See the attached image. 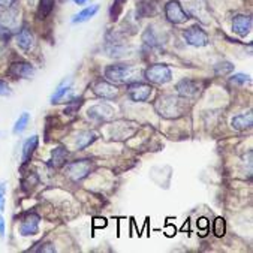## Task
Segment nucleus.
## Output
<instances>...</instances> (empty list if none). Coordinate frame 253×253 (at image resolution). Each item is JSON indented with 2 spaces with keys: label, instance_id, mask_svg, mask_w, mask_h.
<instances>
[{
  "label": "nucleus",
  "instance_id": "1",
  "mask_svg": "<svg viewBox=\"0 0 253 253\" xmlns=\"http://www.w3.org/2000/svg\"><path fill=\"white\" fill-rule=\"evenodd\" d=\"M155 110L159 113V116L167 117V119H177L180 116H183L184 110H186V102L184 97H175L171 94H165L161 96L158 99V102L155 104Z\"/></svg>",
  "mask_w": 253,
  "mask_h": 253
},
{
  "label": "nucleus",
  "instance_id": "2",
  "mask_svg": "<svg viewBox=\"0 0 253 253\" xmlns=\"http://www.w3.org/2000/svg\"><path fill=\"white\" fill-rule=\"evenodd\" d=\"M138 75L139 72L129 65H111L105 69V78L110 83L116 84L135 83L138 80Z\"/></svg>",
  "mask_w": 253,
  "mask_h": 253
},
{
  "label": "nucleus",
  "instance_id": "3",
  "mask_svg": "<svg viewBox=\"0 0 253 253\" xmlns=\"http://www.w3.org/2000/svg\"><path fill=\"white\" fill-rule=\"evenodd\" d=\"M144 78L153 84H167L172 80V72L167 65H151L145 69Z\"/></svg>",
  "mask_w": 253,
  "mask_h": 253
},
{
  "label": "nucleus",
  "instance_id": "4",
  "mask_svg": "<svg viewBox=\"0 0 253 253\" xmlns=\"http://www.w3.org/2000/svg\"><path fill=\"white\" fill-rule=\"evenodd\" d=\"M90 169H91L90 161H77L66 165V175L74 181H80L90 174Z\"/></svg>",
  "mask_w": 253,
  "mask_h": 253
},
{
  "label": "nucleus",
  "instance_id": "5",
  "mask_svg": "<svg viewBox=\"0 0 253 253\" xmlns=\"http://www.w3.org/2000/svg\"><path fill=\"white\" fill-rule=\"evenodd\" d=\"M165 17L172 24H181V23L189 20V15L184 12V9L181 8V5L177 2V0H171V2L167 3V6H165Z\"/></svg>",
  "mask_w": 253,
  "mask_h": 253
},
{
  "label": "nucleus",
  "instance_id": "6",
  "mask_svg": "<svg viewBox=\"0 0 253 253\" xmlns=\"http://www.w3.org/2000/svg\"><path fill=\"white\" fill-rule=\"evenodd\" d=\"M183 36H184L186 42L189 45H192V46H206L209 43L207 33L202 30L201 27H198V26H193V27L184 30Z\"/></svg>",
  "mask_w": 253,
  "mask_h": 253
},
{
  "label": "nucleus",
  "instance_id": "7",
  "mask_svg": "<svg viewBox=\"0 0 253 253\" xmlns=\"http://www.w3.org/2000/svg\"><path fill=\"white\" fill-rule=\"evenodd\" d=\"M151 85L148 84H142V83H133L129 85V97L133 100V102H145L148 100V97L151 96Z\"/></svg>",
  "mask_w": 253,
  "mask_h": 253
},
{
  "label": "nucleus",
  "instance_id": "8",
  "mask_svg": "<svg viewBox=\"0 0 253 253\" xmlns=\"http://www.w3.org/2000/svg\"><path fill=\"white\" fill-rule=\"evenodd\" d=\"M93 93L99 97H102V99H114L117 94H119V90L114 84L108 83V81H104V80H99L96 81L93 85Z\"/></svg>",
  "mask_w": 253,
  "mask_h": 253
},
{
  "label": "nucleus",
  "instance_id": "9",
  "mask_svg": "<svg viewBox=\"0 0 253 253\" xmlns=\"http://www.w3.org/2000/svg\"><path fill=\"white\" fill-rule=\"evenodd\" d=\"M177 91L181 97L190 99V97H196L201 93V85L198 81L193 80H181L177 84Z\"/></svg>",
  "mask_w": 253,
  "mask_h": 253
},
{
  "label": "nucleus",
  "instance_id": "10",
  "mask_svg": "<svg viewBox=\"0 0 253 253\" xmlns=\"http://www.w3.org/2000/svg\"><path fill=\"white\" fill-rule=\"evenodd\" d=\"M39 222H41V217L38 214H27L23 222H21V226H20V232L21 235L24 237H30V235H36L38 231H39Z\"/></svg>",
  "mask_w": 253,
  "mask_h": 253
},
{
  "label": "nucleus",
  "instance_id": "11",
  "mask_svg": "<svg viewBox=\"0 0 253 253\" xmlns=\"http://www.w3.org/2000/svg\"><path fill=\"white\" fill-rule=\"evenodd\" d=\"M33 74H35V68L26 62H15L8 69V75L12 78H30Z\"/></svg>",
  "mask_w": 253,
  "mask_h": 253
},
{
  "label": "nucleus",
  "instance_id": "12",
  "mask_svg": "<svg viewBox=\"0 0 253 253\" xmlns=\"http://www.w3.org/2000/svg\"><path fill=\"white\" fill-rule=\"evenodd\" d=\"M232 30L240 38H244L252 30V18L249 15H237L232 21Z\"/></svg>",
  "mask_w": 253,
  "mask_h": 253
},
{
  "label": "nucleus",
  "instance_id": "13",
  "mask_svg": "<svg viewBox=\"0 0 253 253\" xmlns=\"http://www.w3.org/2000/svg\"><path fill=\"white\" fill-rule=\"evenodd\" d=\"M71 93H72V78L63 80L56 88L54 94L51 96V104H60Z\"/></svg>",
  "mask_w": 253,
  "mask_h": 253
},
{
  "label": "nucleus",
  "instance_id": "14",
  "mask_svg": "<svg viewBox=\"0 0 253 253\" xmlns=\"http://www.w3.org/2000/svg\"><path fill=\"white\" fill-rule=\"evenodd\" d=\"M17 43L23 51H30L35 45V36L29 29H21L17 35Z\"/></svg>",
  "mask_w": 253,
  "mask_h": 253
},
{
  "label": "nucleus",
  "instance_id": "15",
  "mask_svg": "<svg viewBox=\"0 0 253 253\" xmlns=\"http://www.w3.org/2000/svg\"><path fill=\"white\" fill-rule=\"evenodd\" d=\"M38 144H39V138H38L36 135L30 136V138L24 142V145H23V156H21L23 165L29 164V161L32 159V156L35 155V150L38 148Z\"/></svg>",
  "mask_w": 253,
  "mask_h": 253
},
{
  "label": "nucleus",
  "instance_id": "16",
  "mask_svg": "<svg viewBox=\"0 0 253 253\" xmlns=\"http://www.w3.org/2000/svg\"><path fill=\"white\" fill-rule=\"evenodd\" d=\"M66 158H68V150L60 145V147H56L51 153V167L54 168H62L65 164H66Z\"/></svg>",
  "mask_w": 253,
  "mask_h": 253
},
{
  "label": "nucleus",
  "instance_id": "17",
  "mask_svg": "<svg viewBox=\"0 0 253 253\" xmlns=\"http://www.w3.org/2000/svg\"><path fill=\"white\" fill-rule=\"evenodd\" d=\"M253 125V116L252 113H247V114H240L237 117L232 119V127L235 130H246V129H250Z\"/></svg>",
  "mask_w": 253,
  "mask_h": 253
},
{
  "label": "nucleus",
  "instance_id": "18",
  "mask_svg": "<svg viewBox=\"0 0 253 253\" xmlns=\"http://www.w3.org/2000/svg\"><path fill=\"white\" fill-rule=\"evenodd\" d=\"M113 114V110L107 105H96L88 110V117L93 120H105Z\"/></svg>",
  "mask_w": 253,
  "mask_h": 253
},
{
  "label": "nucleus",
  "instance_id": "19",
  "mask_svg": "<svg viewBox=\"0 0 253 253\" xmlns=\"http://www.w3.org/2000/svg\"><path fill=\"white\" fill-rule=\"evenodd\" d=\"M96 138H97V135H96L94 132H90V130L81 132V133H78V136H77V147H78L80 150H84V148H87L91 142H94Z\"/></svg>",
  "mask_w": 253,
  "mask_h": 253
},
{
  "label": "nucleus",
  "instance_id": "20",
  "mask_svg": "<svg viewBox=\"0 0 253 253\" xmlns=\"http://www.w3.org/2000/svg\"><path fill=\"white\" fill-rule=\"evenodd\" d=\"M97 11H99V5L88 6V8L83 9L81 12H78L77 15H74V18H72V23H84V21L90 20L91 17H94Z\"/></svg>",
  "mask_w": 253,
  "mask_h": 253
},
{
  "label": "nucleus",
  "instance_id": "21",
  "mask_svg": "<svg viewBox=\"0 0 253 253\" xmlns=\"http://www.w3.org/2000/svg\"><path fill=\"white\" fill-rule=\"evenodd\" d=\"M54 9V0H41L38 6V18L43 20Z\"/></svg>",
  "mask_w": 253,
  "mask_h": 253
},
{
  "label": "nucleus",
  "instance_id": "22",
  "mask_svg": "<svg viewBox=\"0 0 253 253\" xmlns=\"http://www.w3.org/2000/svg\"><path fill=\"white\" fill-rule=\"evenodd\" d=\"M155 2L153 0H142L138 3V14L139 17H148L155 12Z\"/></svg>",
  "mask_w": 253,
  "mask_h": 253
},
{
  "label": "nucleus",
  "instance_id": "23",
  "mask_svg": "<svg viewBox=\"0 0 253 253\" xmlns=\"http://www.w3.org/2000/svg\"><path fill=\"white\" fill-rule=\"evenodd\" d=\"M29 122H30V114H29V113H23V114L18 117V120L15 122L14 133H21V132H24L26 127H27V125H29Z\"/></svg>",
  "mask_w": 253,
  "mask_h": 253
},
{
  "label": "nucleus",
  "instance_id": "24",
  "mask_svg": "<svg viewBox=\"0 0 253 253\" xmlns=\"http://www.w3.org/2000/svg\"><path fill=\"white\" fill-rule=\"evenodd\" d=\"M225 232H226V223L222 217H217L214 220V225H213V234L216 237H223Z\"/></svg>",
  "mask_w": 253,
  "mask_h": 253
},
{
  "label": "nucleus",
  "instance_id": "25",
  "mask_svg": "<svg viewBox=\"0 0 253 253\" xmlns=\"http://www.w3.org/2000/svg\"><path fill=\"white\" fill-rule=\"evenodd\" d=\"M126 3V0H114L113 8H111V18L117 20V17L120 15V12L123 11V5Z\"/></svg>",
  "mask_w": 253,
  "mask_h": 253
},
{
  "label": "nucleus",
  "instance_id": "26",
  "mask_svg": "<svg viewBox=\"0 0 253 253\" xmlns=\"http://www.w3.org/2000/svg\"><path fill=\"white\" fill-rule=\"evenodd\" d=\"M81 105H83V99L80 97L78 100L75 99V100H72V102H69V107L65 110V114H75L80 108H81Z\"/></svg>",
  "mask_w": 253,
  "mask_h": 253
},
{
  "label": "nucleus",
  "instance_id": "27",
  "mask_svg": "<svg viewBox=\"0 0 253 253\" xmlns=\"http://www.w3.org/2000/svg\"><path fill=\"white\" fill-rule=\"evenodd\" d=\"M232 69H234V66H232L231 63L223 62V63H219V65L216 66V74H217V75H225V74L231 72Z\"/></svg>",
  "mask_w": 253,
  "mask_h": 253
},
{
  "label": "nucleus",
  "instance_id": "28",
  "mask_svg": "<svg viewBox=\"0 0 253 253\" xmlns=\"http://www.w3.org/2000/svg\"><path fill=\"white\" fill-rule=\"evenodd\" d=\"M229 81L232 84H246V83H250V77L249 75H244V74H237V75L231 77Z\"/></svg>",
  "mask_w": 253,
  "mask_h": 253
},
{
  "label": "nucleus",
  "instance_id": "29",
  "mask_svg": "<svg viewBox=\"0 0 253 253\" xmlns=\"http://www.w3.org/2000/svg\"><path fill=\"white\" fill-rule=\"evenodd\" d=\"M5 202H6V184L0 183V211H3Z\"/></svg>",
  "mask_w": 253,
  "mask_h": 253
},
{
  "label": "nucleus",
  "instance_id": "30",
  "mask_svg": "<svg viewBox=\"0 0 253 253\" xmlns=\"http://www.w3.org/2000/svg\"><path fill=\"white\" fill-rule=\"evenodd\" d=\"M9 94H11V87L5 81L0 80V96H9Z\"/></svg>",
  "mask_w": 253,
  "mask_h": 253
},
{
  "label": "nucleus",
  "instance_id": "31",
  "mask_svg": "<svg viewBox=\"0 0 253 253\" xmlns=\"http://www.w3.org/2000/svg\"><path fill=\"white\" fill-rule=\"evenodd\" d=\"M198 228H199L202 232H207V229H209V220H207L206 217H201V219L198 220Z\"/></svg>",
  "mask_w": 253,
  "mask_h": 253
},
{
  "label": "nucleus",
  "instance_id": "32",
  "mask_svg": "<svg viewBox=\"0 0 253 253\" xmlns=\"http://www.w3.org/2000/svg\"><path fill=\"white\" fill-rule=\"evenodd\" d=\"M107 226V220L105 219H99V217H96L94 220H93V228H105Z\"/></svg>",
  "mask_w": 253,
  "mask_h": 253
},
{
  "label": "nucleus",
  "instance_id": "33",
  "mask_svg": "<svg viewBox=\"0 0 253 253\" xmlns=\"http://www.w3.org/2000/svg\"><path fill=\"white\" fill-rule=\"evenodd\" d=\"M15 3V0H0V8H11Z\"/></svg>",
  "mask_w": 253,
  "mask_h": 253
},
{
  "label": "nucleus",
  "instance_id": "34",
  "mask_svg": "<svg viewBox=\"0 0 253 253\" xmlns=\"http://www.w3.org/2000/svg\"><path fill=\"white\" fill-rule=\"evenodd\" d=\"M45 247H41V249H35V250H39V252H54L56 249H54V246H51V244H43ZM33 250V252H35Z\"/></svg>",
  "mask_w": 253,
  "mask_h": 253
},
{
  "label": "nucleus",
  "instance_id": "35",
  "mask_svg": "<svg viewBox=\"0 0 253 253\" xmlns=\"http://www.w3.org/2000/svg\"><path fill=\"white\" fill-rule=\"evenodd\" d=\"M0 237H5V219L0 216Z\"/></svg>",
  "mask_w": 253,
  "mask_h": 253
},
{
  "label": "nucleus",
  "instance_id": "36",
  "mask_svg": "<svg viewBox=\"0 0 253 253\" xmlns=\"http://www.w3.org/2000/svg\"><path fill=\"white\" fill-rule=\"evenodd\" d=\"M174 234H175V228H168L167 235H174Z\"/></svg>",
  "mask_w": 253,
  "mask_h": 253
},
{
  "label": "nucleus",
  "instance_id": "37",
  "mask_svg": "<svg viewBox=\"0 0 253 253\" xmlns=\"http://www.w3.org/2000/svg\"><path fill=\"white\" fill-rule=\"evenodd\" d=\"M74 2L77 3V5H83V3H85L87 0H74Z\"/></svg>",
  "mask_w": 253,
  "mask_h": 253
},
{
  "label": "nucleus",
  "instance_id": "38",
  "mask_svg": "<svg viewBox=\"0 0 253 253\" xmlns=\"http://www.w3.org/2000/svg\"><path fill=\"white\" fill-rule=\"evenodd\" d=\"M62 2H66V0H62Z\"/></svg>",
  "mask_w": 253,
  "mask_h": 253
}]
</instances>
